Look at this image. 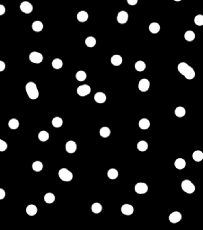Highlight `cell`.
Here are the masks:
<instances>
[{
    "label": "cell",
    "mask_w": 203,
    "mask_h": 230,
    "mask_svg": "<svg viewBox=\"0 0 203 230\" xmlns=\"http://www.w3.org/2000/svg\"><path fill=\"white\" fill-rule=\"evenodd\" d=\"M26 213L29 216H34L37 213V207L33 204H30L26 207Z\"/></svg>",
    "instance_id": "cell-18"
},
{
    "label": "cell",
    "mask_w": 203,
    "mask_h": 230,
    "mask_svg": "<svg viewBox=\"0 0 203 230\" xmlns=\"http://www.w3.org/2000/svg\"><path fill=\"white\" fill-rule=\"evenodd\" d=\"M52 125L53 127L55 128H60L63 124V120L60 117H55L53 120H52Z\"/></svg>",
    "instance_id": "cell-35"
},
{
    "label": "cell",
    "mask_w": 203,
    "mask_h": 230,
    "mask_svg": "<svg viewBox=\"0 0 203 230\" xmlns=\"http://www.w3.org/2000/svg\"><path fill=\"white\" fill-rule=\"evenodd\" d=\"M185 113H186V111H185V109L183 107H182V106H179V107L175 108V110H174V114L176 115L178 118L184 117Z\"/></svg>",
    "instance_id": "cell-22"
},
{
    "label": "cell",
    "mask_w": 203,
    "mask_h": 230,
    "mask_svg": "<svg viewBox=\"0 0 203 230\" xmlns=\"http://www.w3.org/2000/svg\"><path fill=\"white\" fill-rule=\"evenodd\" d=\"M107 175H108V177H109L110 179H111V180H114V179H116V178L118 177V175H119V172H118V171H117L116 169H114V168H111V169H110V170L108 171V172H107Z\"/></svg>",
    "instance_id": "cell-32"
},
{
    "label": "cell",
    "mask_w": 203,
    "mask_h": 230,
    "mask_svg": "<svg viewBox=\"0 0 203 230\" xmlns=\"http://www.w3.org/2000/svg\"><path fill=\"white\" fill-rule=\"evenodd\" d=\"M182 220V214L179 211H174L169 215V221L173 224H176Z\"/></svg>",
    "instance_id": "cell-8"
},
{
    "label": "cell",
    "mask_w": 203,
    "mask_h": 230,
    "mask_svg": "<svg viewBox=\"0 0 203 230\" xmlns=\"http://www.w3.org/2000/svg\"><path fill=\"white\" fill-rule=\"evenodd\" d=\"M77 150V144L75 141L73 140H69L67 142L66 144V151L69 154H73L75 153Z\"/></svg>",
    "instance_id": "cell-13"
},
{
    "label": "cell",
    "mask_w": 203,
    "mask_h": 230,
    "mask_svg": "<svg viewBox=\"0 0 203 230\" xmlns=\"http://www.w3.org/2000/svg\"><path fill=\"white\" fill-rule=\"evenodd\" d=\"M7 149V143L0 139V152H4Z\"/></svg>",
    "instance_id": "cell-39"
},
{
    "label": "cell",
    "mask_w": 203,
    "mask_h": 230,
    "mask_svg": "<svg viewBox=\"0 0 203 230\" xmlns=\"http://www.w3.org/2000/svg\"><path fill=\"white\" fill-rule=\"evenodd\" d=\"M184 39L187 40V42H192L195 39V34L192 31H187L184 34Z\"/></svg>",
    "instance_id": "cell-27"
},
{
    "label": "cell",
    "mask_w": 203,
    "mask_h": 230,
    "mask_svg": "<svg viewBox=\"0 0 203 230\" xmlns=\"http://www.w3.org/2000/svg\"><path fill=\"white\" fill-rule=\"evenodd\" d=\"M29 59H30V60H31L32 63L40 64V63H42V60H43V56H42V53L37 52V51H33V52H31V53L30 54Z\"/></svg>",
    "instance_id": "cell-5"
},
{
    "label": "cell",
    "mask_w": 203,
    "mask_h": 230,
    "mask_svg": "<svg viewBox=\"0 0 203 230\" xmlns=\"http://www.w3.org/2000/svg\"><path fill=\"white\" fill-rule=\"evenodd\" d=\"M135 69L137 71H144L146 69V63L142 60H139L135 63Z\"/></svg>",
    "instance_id": "cell-25"
},
{
    "label": "cell",
    "mask_w": 203,
    "mask_h": 230,
    "mask_svg": "<svg viewBox=\"0 0 203 230\" xmlns=\"http://www.w3.org/2000/svg\"><path fill=\"white\" fill-rule=\"evenodd\" d=\"M111 62L113 66H120L122 63V57L120 55H113L111 59Z\"/></svg>",
    "instance_id": "cell-17"
},
{
    "label": "cell",
    "mask_w": 203,
    "mask_h": 230,
    "mask_svg": "<svg viewBox=\"0 0 203 230\" xmlns=\"http://www.w3.org/2000/svg\"><path fill=\"white\" fill-rule=\"evenodd\" d=\"M94 101L98 103H103L106 101V95L102 92H98L94 94Z\"/></svg>",
    "instance_id": "cell-14"
},
{
    "label": "cell",
    "mask_w": 203,
    "mask_h": 230,
    "mask_svg": "<svg viewBox=\"0 0 203 230\" xmlns=\"http://www.w3.org/2000/svg\"><path fill=\"white\" fill-rule=\"evenodd\" d=\"M5 68V62L2 61V60H0V72L4 71Z\"/></svg>",
    "instance_id": "cell-42"
},
{
    "label": "cell",
    "mask_w": 203,
    "mask_h": 230,
    "mask_svg": "<svg viewBox=\"0 0 203 230\" xmlns=\"http://www.w3.org/2000/svg\"><path fill=\"white\" fill-rule=\"evenodd\" d=\"M137 149H139V151L141 152H145V151H147L148 149V142H146L144 140H141L139 141V143H137Z\"/></svg>",
    "instance_id": "cell-24"
},
{
    "label": "cell",
    "mask_w": 203,
    "mask_h": 230,
    "mask_svg": "<svg viewBox=\"0 0 203 230\" xmlns=\"http://www.w3.org/2000/svg\"><path fill=\"white\" fill-rule=\"evenodd\" d=\"M5 197V192L3 190V189L0 188V200H3Z\"/></svg>",
    "instance_id": "cell-41"
},
{
    "label": "cell",
    "mask_w": 203,
    "mask_h": 230,
    "mask_svg": "<svg viewBox=\"0 0 203 230\" xmlns=\"http://www.w3.org/2000/svg\"><path fill=\"white\" fill-rule=\"evenodd\" d=\"M174 166L178 170H182L186 166V161L182 158H177L174 162Z\"/></svg>",
    "instance_id": "cell-15"
},
{
    "label": "cell",
    "mask_w": 203,
    "mask_h": 230,
    "mask_svg": "<svg viewBox=\"0 0 203 230\" xmlns=\"http://www.w3.org/2000/svg\"><path fill=\"white\" fill-rule=\"evenodd\" d=\"M51 65L55 69H60L63 66V62L60 59H55V60H53Z\"/></svg>",
    "instance_id": "cell-37"
},
{
    "label": "cell",
    "mask_w": 203,
    "mask_h": 230,
    "mask_svg": "<svg viewBox=\"0 0 203 230\" xmlns=\"http://www.w3.org/2000/svg\"><path fill=\"white\" fill-rule=\"evenodd\" d=\"M137 1L139 0H127V2L129 5H135L137 4Z\"/></svg>",
    "instance_id": "cell-40"
},
{
    "label": "cell",
    "mask_w": 203,
    "mask_h": 230,
    "mask_svg": "<svg viewBox=\"0 0 203 230\" xmlns=\"http://www.w3.org/2000/svg\"><path fill=\"white\" fill-rule=\"evenodd\" d=\"M150 87V82L147 78H143L139 83V89L141 92H147Z\"/></svg>",
    "instance_id": "cell-10"
},
{
    "label": "cell",
    "mask_w": 203,
    "mask_h": 230,
    "mask_svg": "<svg viewBox=\"0 0 203 230\" xmlns=\"http://www.w3.org/2000/svg\"><path fill=\"white\" fill-rule=\"evenodd\" d=\"M8 127H9L11 129H16L19 127V121L18 120L16 119H11L8 122Z\"/></svg>",
    "instance_id": "cell-33"
},
{
    "label": "cell",
    "mask_w": 203,
    "mask_h": 230,
    "mask_svg": "<svg viewBox=\"0 0 203 230\" xmlns=\"http://www.w3.org/2000/svg\"><path fill=\"white\" fill-rule=\"evenodd\" d=\"M44 201H45V202L48 203V204H51V203H53L54 201H55V195H54L53 193H51V192H48V193H46L45 196H44Z\"/></svg>",
    "instance_id": "cell-26"
},
{
    "label": "cell",
    "mask_w": 203,
    "mask_h": 230,
    "mask_svg": "<svg viewBox=\"0 0 203 230\" xmlns=\"http://www.w3.org/2000/svg\"><path fill=\"white\" fill-rule=\"evenodd\" d=\"M32 30L36 32H39V31H42V29H43V23L40 22V21H35L33 23H32Z\"/></svg>",
    "instance_id": "cell-21"
},
{
    "label": "cell",
    "mask_w": 203,
    "mask_h": 230,
    "mask_svg": "<svg viewBox=\"0 0 203 230\" xmlns=\"http://www.w3.org/2000/svg\"><path fill=\"white\" fill-rule=\"evenodd\" d=\"M121 212H122V214H124V215L129 216V215L133 214L134 208L131 204H124V205H122V207H121Z\"/></svg>",
    "instance_id": "cell-12"
},
{
    "label": "cell",
    "mask_w": 203,
    "mask_h": 230,
    "mask_svg": "<svg viewBox=\"0 0 203 230\" xmlns=\"http://www.w3.org/2000/svg\"><path fill=\"white\" fill-rule=\"evenodd\" d=\"M59 176L64 182H70L73 179V174L67 168H61L59 171Z\"/></svg>",
    "instance_id": "cell-4"
},
{
    "label": "cell",
    "mask_w": 203,
    "mask_h": 230,
    "mask_svg": "<svg viewBox=\"0 0 203 230\" xmlns=\"http://www.w3.org/2000/svg\"><path fill=\"white\" fill-rule=\"evenodd\" d=\"M178 71H179L183 77H185L186 79L188 80H192L194 77H195V71L194 69L189 66L187 63L185 62H181L179 65H178Z\"/></svg>",
    "instance_id": "cell-1"
},
{
    "label": "cell",
    "mask_w": 203,
    "mask_h": 230,
    "mask_svg": "<svg viewBox=\"0 0 203 230\" xmlns=\"http://www.w3.org/2000/svg\"><path fill=\"white\" fill-rule=\"evenodd\" d=\"M25 90H26L27 95L29 96L30 99L35 100L39 97L38 88H37L35 83H33V82H28V83L26 84V86H25Z\"/></svg>",
    "instance_id": "cell-2"
},
{
    "label": "cell",
    "mask_w": 203,
    "mask_h": 230,
    "mask_svg": "<svg viewBox=\"0 0 203 230\" xmlns=\"http://www.w3.org/2000/svg\"><path fill=\"white\" fill-rule=\"evenodd\" d=\"M77 18L79 22L85 23L88 20V14L85 11H80L77 15Z\"/></svg>",
    "instance_id": "cell-16"
},
{
    "label": "cell",
    "mask_w": 203,
    "mask_h": 230,
    "mask_svg": "<svg viewBox=\"0 0 203 230\" xmlns=\"http://www.w3.org/2000/svg\"><path fill=\"white\" fill-rule=\"evenodd\" d=\"M38 138H39V139H40V141L45 142V141H47V140H48L49 138H50V135H49V133L47 132V131H45V130H42V131H40V132L39 133V135H38Z\"/></svg>",
    "instance_id": "cell-29"
},
{
    "label": "cell",
    "mask_w": 203,
    "mask_h": 230,
    "mask_svg": "<svg viewBox=\"0 0 203 230\" xmlns=\"http://www.w3.org/2000/svg\"><path fill=\"white\" fill-rule=\"evenodd\" d=\"M20 9L24 14H30V13L32 12L33 7H32V5L31 3H29L27 1H23L20 5Z\"/></svg>",
    "instance_id": "cell-9"
},
{
    "label": "cell",
    "mask_w": 203,
    "mask_h": 230,
    "mask_svg": "<svg viewBox=\"0 0 203 230\" xmlns=\"http://www.w3.org/2000/svg\"><path fill=\"white\" fill-rule=\"evenodd\" d=\"M5 13V7L3 5H0V15H3Z\"/></svg>",
    "instance_id": "cell-43"
},
{
    "label": "cell",
    "mask_w": 203,
    "mask_h": 230,
    "mask_svg": "<svg viewBox=\"0 0 203 230\" xmlns=\"http://www.w3.org/2000/svg\"><path fill=\"white\" fill-rule=\"evenodd\" d=\"M77 93L80 96H86L91 93V87L88 85H83L77 87Z\"/></svg>",
    "instance_id": "cell-6"
},
{
    "label": "cell",
    "mask_w": 203,
    "mask_h": 230,
    "mask_svg": "<svg viewBox=\"0 0 203 230\" xmlns=\"http://www.w3.org/2000/svg\"><path fill=\"white\" fill-rule=\"evenodd\" d=\"M149 31H150V32H152V34H157V32H159V31H160V24L157 23H155V22L150 23Z\"/></svg>",
    "instance_id": "cell-23"
},
{
    "label": "cell",
    "mask_w": 203,
    "mask_h": 230,
    "mask_svg": "<svg viewBox=\"0 0 203 230\" xmlns=\"http://www.w3.org/2000/svg\"><path fill=\"white\" fill-rule=\"evenodd\" d=\"M139 126L141 129H148L150 127V121L148 119H141L139 122Z\"/></svg>",
    "instance_id": "cell-19"
},
{
    "label": "cell",
    "mask_w": 203,
    "mask_h": 230,
    "mask_svg": "<svg viewBox=\"0 0 203 230\" xmlns=\"http://www.w3.org/2000/svg\"><path fill=\"white\" fill-rule=\"evenodd\" d=\"M192 158L194 161L196 162H200L203 160V152L200 150H196L194 151L192 154Z\"/></svg>",
    "instance_id": "cell-20"
},
{
    "label": "cell",
    "mask_w": 203,
    "mask_h": 230,
    "mask_svg": "<svg viewBox=\"0 0 203 230\" xmlns=\"http://www.w3.org/2000/svg\"><path fill=\"white\" fill-rule=\"evenodd\" d=\"M182 191L188 194H191L195 192V185H194L190 180H184L181 184Z\"/></svg>",
    "instance_id": "cell-3"
},
{
    "label": "cell",
    "mask_w": 203,
    "mask_h": 230,
    "mask_svg": "<svg viewBox=\"0 0 203 230\" xmlns=\"http://www.w3.org/2000/svg\"><path fill=\"white\" fill-rule=\"evenodd\" d=\"M134 189H135V192L137 194H144V193H147V192L148 191V186L145 183H139L135 185Z\"/></svg>",
    "instance_id": "cell-7"
},
{
    "label": "cell",
    "mask_w": 203,
    "mask_h": 230,
    "mask_svg": "<svg viewBox=\"0 0 203 230\" xmlns=\"http://www.w3.org/2000/svg\"><path fill=\"white\" fill-rule=\"evenodd\" d=\"M175 2H180V1H182V0H174Z\"/></svg>",
    "instance_id": "cell-44"
},
{
    "label": "cell",
    "mask_w": 203,
    "mask_h": 230,
    "mask_svg": "<svg viewBox=\"0 0 203 230\" xmlns=\"http://www.w3.org/2000/svg\"><path fill=\"white\" fill-rule=\"evenodd\" d=\"M100 135L103 138H108L111 135V129L108 127H103L100 129Z\"/></svg>",
    "instance_id": "cell-36"
},
{
    "label": "cell",
    "mask_w": 203,
    "mask_h": 230,
    "mask_svg": "<svg viewBox=\"0 0 203 230\" xmlns=\"http://www.w3.org/2000/svg\"><path fill=\"white\" fill-rule=\"evenodd\" d=\"M86 73L85 72V71H83V70H80V71H78L77 74H76V78L78 80V81H80V82H82V81H85V79H86Z\"/></svg>",
    "instance_id": "cell-34"
},
{
    "label": "cell",
    "mask_w": 203,
    "mask_h": 230,
    "mask_svg": "<svg viewBox=\"0 0 203 230\" xmlns=\"http://www.w3.org/2000/svg\"><path fill=\"white\" fill-rule=\"evenodd\" d=\"M194 23L198 26H202L203 25V15L202 14H198L194 18Z\"/></svg>",
    "instance_id": "cell-38"
},
{
    "label": "cell",
    "mask_w": 203,
    "mask_h": 230,
    "mask_svg": "<svg viewBox=\"0 0 203 230\" xmlns=\"http://www.w3.org/2000/svg\"><path fill=\"white\" fill-rule=\"evenodd\" d=\"M128 14L126 11H120L118 13L117 15V21L120 24H124L128 22Z\"/></svg>",
    "instance_id": "cell-11"
},
{
    "label": "cell",
    "mask_w": 203,
    "mask_h": 230,
    "mask_svg": "<svg viewBox=\"0 0 203 230\" xmlns=\"http://www.w3.org/2000/svg\"><path fill=\"white\" fill-rule=\"evenodd\" d=\"M91 209L94 213H95V214H98V213H100L103 209V207H102V205L98 202H95L92 205V207H91Z\"/></svg>",
    "instance_id": "cell-31"
},
{
    "label": "cell",
    "mask_w": 203,
    "mask_h": 230,
    "mask_svg": "<svg viewBox=\"0 0 203 230\" xmlns=\"http://www.w3.org/2000/svg\"><path fill=\"white\" fill-rule=\"evenodd\" d=\"M32 169L35 172H40L43 169V164L40 161H35L32 164Z\"/></svg>",
    "instance_id": "cell-30"
},
{
    "label": "cell",
    "mask_w": 203,
    "mask_h": 230,
    "mask_svg": "<svg viewBox=\"0 0 203 230\" xmlns=\"http://www.w3.org/2000/svg\"><path fill=\"white\" fill-rule=\"evenodd\" d=\"M96 44V40L94 37H92V36H89L85 39V45L89 48H92V47H94Z\"/></svg>",
    "instance_id": "cell-28"
}]
</instances>
